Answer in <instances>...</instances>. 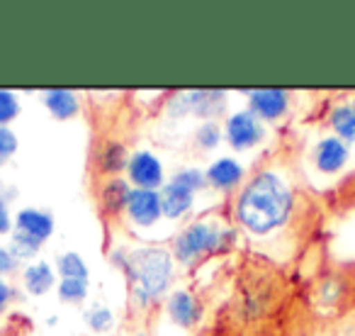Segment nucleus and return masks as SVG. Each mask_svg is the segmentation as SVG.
<instances>
[{
  "instance_id": "nucleus-1",
  "label": "nucleus",
  "mask_w": 355,
  "mask_h": 336,
  "mask_svg": "<svg viewBox=\"0 0 355 336\" xmlns=\"http://www.w3.org/2000/svg\"><path fill=\"white\" fill-rule=\"evenodd\" d=\"M292 212H295V190L290 180L275 168L256 171L243 183L234 203V217L239 227L253 237H268L282 229L292 219Z\"/></svg>"
},
{
  "instance_id": "nucleus-2",
  "label": "nucleus",
  "mask_w": 355,
  "mask_h": 336,
  "mask_svg": "<svg viewBox=\"0 0 355 336\" xmlns=\"http://www.w3.org/2000/svg\"><path fill=\"white\" fill-rule=\"evenodd\" d=\"M112 261L127 276L129 285L144 290L156 302L168 295L175 278V258L166 246L114 249Z\"/></svg>"
},
{
  "instance_id": "nucleus-3",
  "label": "nucleus",
  "mask_w": 355,
  "mask_h": 336,
  "mask_svg": "<svg viewBox=\"0 0 355 336\" xmlns=\"http://www.w3.org/2000/svg\"><path fill=\"white\" fill-rule=\"evenodd\" d=\"M239 242L234 227H222L214 219H195L173 239V258L180 266H193L209 253H224Z\"/></svg>"
},
{
  "instance_id": "nucleus-4",
  "label": "nucleus",
  "mask_w": 355,
  "mask_h": 336,
  "mask_svg": "<svg viewBox=\"0 0 355 336\" xmlns=\"http://www.w3.org/2000/svg\"><path fill=\"white\" fill-rule=\"evenodd\" d=\"M227 110V93L224 90H185L168 100V117H193L202 122H217Z\"/></svg>"
},
{
  "instance_id": "nucleus-5",
  "label": "nucleus",
  "mask_w": 355,
  "mask_h": 336,
  "mask_svg": "<svg viewBox=\"0 0 355 336\" xmlns=\"http://www.w3.org/2000/svg\"><path fill=\"white\" fill-rule=\"evenodd\" d=\"M222 129L227 144L232 149H236V151H248V149L258 146L266 139V127L248 108L229 115Z\"/></svg>"
},
{
  "instance_id": "nucleus-6",
  "label": "nucleus",
  "mask_w": 355,
  "mask_h": 336,
  "mask_svg": "<svg viewBox=\"0 0 355 336\" xmlns=\"http://www.w3.org/2000/svg\"><path fill=\"white\" fill-rule=\"evenodd\" d=\"M127 176L132 188L141 190H161L166 185V171H163L161 158L148 149L132 151L127 163Z\"/></svg>"
},
{
  "instance_id": "nucleus-7",
  "label": "nucleus",
  "mask_w": 355,
  "mask_h": 336,
  "mask_svg": "<svg viewBox=\"0 0 355 336\" xmlns=\"http://www.w3.org/2000/svg\"><path fill=\"white\" fill-rule=\"evenodd\" d=\"M292 95L282 88H258L248 90V110L261 122H277L287 115Z\"/></svg>"
},
{
  "instance_id": "nucleus-8",
  "label": "nucleus",
  "mask_w": 355,
  "mask_h": 336,
  "mask_svg": "<svg viewBox=\"0 0 355 336\" xmlns=\"http://www.w3.org/2000/svg\"><path fill=\"white\" fill-rule=\"evenodd\" d=\"M350 158V146L345 142H340L338 137L329 134V137L319 139L311 151V161H314L316 171L324 176H336L348 166Z\"/></svg>"
},
{
  "instance_id": "nucleus-9",
  "label": "nucleus",
  "mask_w": 355,
  "mask_h": 336,
  "mask_svg": "<svg viewBox=\"0 0 355 336\" xmlns=\"http://www.w3.org/2000/svg\"><path fill=\"white\" fill-rule=\"evenodd\" d=\"M12 229L25 234V237L35 239V242H40L42 246H44L56 229L54 215L42 208H22L20 212L12 217Z\"/></svg>"
},
{
  "instance_id": "nucleus-10",
  "label": "nucleus",
  "mask_w": 355,
  "mask_h": 336,
  "mask_svg": "<svg viewBox=\"0 0 355 336\" xmlns=\"http://www.w3.org/2000/svg\"><path fill=\"white\" fill-rule=\"evenodd\" d=\"M205 176H207L209 188H214L217 193H232V190H236L239 185L243 183V178H246V168H243L236 158L222 156V158H217V161L209 163Z\"/></svg>"
},
{
  "instance_id": "nucleus-11",
  "label": "nucleus",
  "mask_w": 355,
  "mask_h": 336,
  "mask_svg": "<svg viewBox=\"0 0 355 336\" xmlns=\"http://www.w3.org/2000/svg\"><path fill=\"white\" fill-rule=\"evenodd\" d=\"M166 312L173 324H178L180 329H193V326H198V321L202 319V305H200L198 297L188 290L168 292Z\"/></svg>"
},
{
  "instance_id": "nucleus-12",
  "label": "nucleus",
  "mask_w": 355,
  "mask_h": 336,
  "mask_svg": "<svg viewBox=\"0 0 355 336\" xmlns=\"http://www.w3.org/2000/svg\"><path fill=\"white\" fill-rule=\"evenodd\" d=\"M127 215L137 227H153L163 217L158 190L132 188V195H129L127 203Z\"/></svg>"
},
{
  "instance_id": "nucleus-13",
  "label": "nucleus",
  "mask_w": 355,
  "mask_h": 336,
  "mask_svg": "<svg viewBox=\"0 0 355 336\" xmlns=\"http://www.w3.org/2000/svg\"><path fill=\"white\" fill-rule=\"evenodd\" d=\"M129 156L132 153L127 151L124 142H119V139H105L95 149V168H98V174L105 176V178H117L122 171H127Z\"/></svg>"
},
{
  "instance_id": "nucleus-14",
  "label": "nucleus",
  "mask_w": 355,
  "mask_h": 336,
  "mask_svg": "<svg viewBox=\"0 0 355 336\" xmlns=\"http://www.w3.org/2000/svg\"><path fill=\"white\" fill-rule=\"evenodd\" d=\"M129 195H132V183L127 178H105L98 190V203L107 217H119L127 212Z\"/></svg>"
},
{
  "instance_id": "nucleus-15",
  "label": "nucleus",
  "mask_w": 355,
  "mask_h": 336,
  "mask_svg": "<svg viewBox=\"0 0 355 336\" xmlns=\"http://www.w3.org/2000/svg\"><path fill=\"white\" fill-rule=\"evenodd\" d=\"M56 278H59L56 276V268L49 261H44V258H37V261L27 263L22 268V285L35 297L46 295L56 285Z\"/></svg>"
},
{
  "instance_id": "nucleus-16",
  "label": "nucleus",
  "mask_w": 355,
  "mask_h": 336,
  "mask_svg": "<svg viewBox=\"0 0 355 336\" xmlns=\"http://www.w3.org/2000/svg\"><path fill=\"white\" fill-rule=\"evenodd\" d=\"M42 105L49 110V115L54 119H73L80 115V98L78 93L69 88H49L42 93Z\"/></svg>"
},
{
  "instance_id": "nucleus-17",
  "label": "nucleus",
  "mask_w": 355,
  "mask_h": 336,
  "mask_svg": "<svg viewBox=\"0 0 355 336\" xmlns=\"http://www.w3.org/2000/svg\"><path fill=\"white\" fill-rule=\"evenodd\" d=\"M158 198H161V212L166 219H180L195 205V193L180 188L173 180H166V185L158 190Z\"/></svg>"
},
{
  "instance_id": "nucleus-18",
  "label": "nucleus",
  "mask_w": 355,
  "mask_h": 336,
  "mask_svg": "<svg viewBox=\"0 0 355 336\" xmlns=\"http://www.w3.org/2000/svg\"><path fill=\"white\" fill-rule=\"evenodd\" d=\"M329 124L334 129V137H338L340 142L355 144V105L353 100H343L336 103L329 110Z\"/></svg>"
},
{
  "instance_id": "nucleus-19",
  "label": "nucleus",
  "mask_w": 355,
  "mask_h": 336,
  "mask_svg": "<svg viewBox=\"0 0 355 336\" xmlns=\"http://www.w3.org/2000/svg\"><path fill=\"white\" fill-rule=\"evenodd\" d=\"M56 276L61 280H85L90 283V268L85 258L76 251H66L56 258Z\"/></svg>"
},
{
  "instance_id": "nucleus-20",
  "label": "nucleus",
  "mask_w": 355,
  "mask_h": 336,
  "mask_svg": "<svg viewBox=\"0 0 355 336\" xmlns=\"http://www.w3.org/2000/svg\"><path fill=\"white\" fill-rule=\"evenodd\" d=\"M83 321L88 324L90 331H95V334H107V331H112L114 324H117V317H114V312L110 310L107 305L93 302L90 307H85Z\"/></svg>"
},
{
  "instance_id": "nucleus-21",
  "label": "nucleus",
  "mask_w": 355,
  "mask_h": 336,
  "mask_svg": "<svg viewBox=\"0 0 355 336\" xmlns=\"http://www.w3.org/2000/svg\"><path fill=\"white\" fill-rule=\"evenodd\" d=\"M8 249H10L12 256H15L17 261L32 263V261H37V253L42 251V244L30 237H25V234H20V232H12L10 242H8Z\"/></svg>"
},
{
  "instance_id": "nucleus-22",
  "label": "nucleus",
  "mask_w": 355,
  "mask_h": 336,
  "mask_svg": "<svg viewBox=\"0 0 355 336\" xmlns=\"http://www.w3.org/2000/svg\"><path fill=\"white\" fill-rule=\"evenodd\" d=\"M224 139V129L219 122H202L198 129H195V146L200 151H212L222 144Z\"/></svg>"
},
{
  "instance_id": "nucleus-23",
  "label": "nucleus",
  "mask_w": 355,
  "mask_h": 336,
  "mask_svg": "<svg viewBox=\"0 0 355 336\" xmlns=\"http://www.w3.org/2000/svg\"><path fill=\"white\" fill-rule=\"evenodd\" d=\"M171 180L180 185V188L190 190V193H200V190L207 188V176H205V171H200V168H195V166L175 171V176H173Z\"/></svg>"
},
{
  "instance_id": "nucleus-24",
  "label": "nucleus",
  "mask_w": 355,
  "mask_h": 336,
  "mask_svg": "<svg viewBox=\"0 0 355 336\" xmlns=\"http://www.w3.org/2000/svg\"><path fill=\"white\" fill-rule=\"evenodd\" d=\"M56 292H59V300L66 302V305H80V302L88 300V283L85 280H59Z\"/></svg>"
},
{
  "instance_id": "nucleus-25",
  "label": "nucleus",
  "mask_w": 355,
  "mask_h": 336,
  "mask_svg": "<svg viewBox=\"0 0 355 336\" xmlns=\"http://www.w3.org/2000/svg\"><path fill=\"white\" fill-rule=\"evenodd\" d=\"M20 100L12 90L0 88V127H10L20 117Z\"/></svg>"
},
{
  "instance_id": "nucleus-26",
  "label": "nucleus",
  "mask_w": 355,
  "mask_h": 336,
  "mask_svg": "<svg viewBox=\"0 0 355 336\" xmlns=\"http://www.w3.org/2000/svg\"><path fill=\"white\" fill-rule=\"evenodd\" d=\"M20 149V139L12 132V127H0V166H6Z\"/></svg>"
},
{
  "instance_id": "nucleus-27",
  "label": "nucleus",
  "mask_w": 355,
  "mask_h": 336,
  "mask_svg": "<svg viewBox=\"0 0 355 336\" xmlns=\"http://www.w3.org/2000/svg\"><path fill=\"white\" fill-rule=\"evenodd\" d=\"M340 290H343V287H340L338 278H326V280L319 285V295L324 302H336L340 297Z\"/></svg>"
},
{
  "instance_id": "nucleus-28",
  "label": "nucleus",
  "mask_w": 355,
  "mask_h": 336,
  "mask_svg": "<svg viewBox=\"0 0 355 336\" xmlns=\"http://www.w3.org/2000/svg\"><path fill=\"white\" fill-rule=\"evenodd\" d=\"M17 268H20V261H17V258L12 256L10 249L0 244V278L10 276V273H15Z\"/></svg>"
},
{
  "instance_id": "nucleus-29",
  "label": "nucleus",
  "mask_w": 355,
  "mask_h": 336,
  "mask_svg": "<svg viewBox=\"0 0 355 336\" xmlns=\"http://www.w3.org/2000/svg\"><path fill=\"white\" fill-rule=\"evenodd\" d=\"M17 300V290L6 280V278H0V314L8 312V307Z\"/></svg>"
},
{
  "instance_id": "nucleus-30",
  "label": "nucleus",
  "mask_w": 355,
  "mask_h": 336,
  "mask_svg": "<svg viewBox=\"0 0 355 336\" xmlns=\"http://www.w3.org/2000/svg\"><path fill=\"white\" fill-rule=\"evenodd\" d=\"M8 232H12V215L8 200L0 195V237H6Z\"/></svg>"
},
{
  "instance_id": "nucleus-31",
  "label": "nucleus",
  "mask_w": 355,
  "mask_h": 336,
  "mask_svg": "<svg viewBox=\"0 0 355 336\" xmlns=\"http://www.w3.org/2000/svg\"><path fill=\"white\" fill-rule=\"evenodd\" d=\"M353 105H355V98H353Z\"/></svg>"
}]
</instances>
